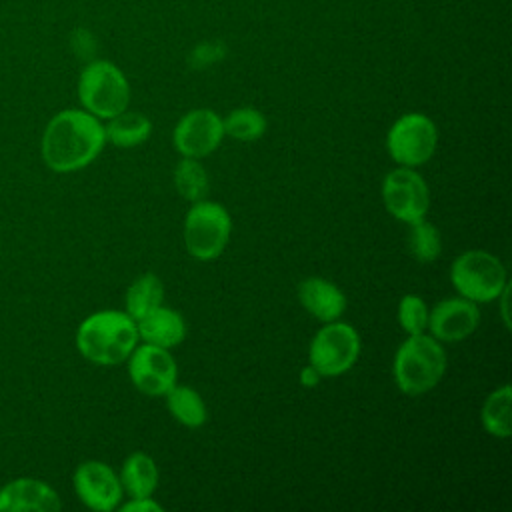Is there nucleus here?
Listing matches in <instances>:
<instances>
[{
  "label": "nucleus",
  "mask_w": 512,
  "mask_h": 512,
  "mask_svg": "<svg viewBox=\"0 0 512 512\" xmlns=\"http://www.w3.org/2000/svg\"><path fill=\"white\" fill-rule=\"evenodd\" d=\"M232 236V216L216 200L192 202L184 214L182 240L188 256L198 262H212L222 256Z\"/></svg>",
  "instance_id": "6"
},
{
  "label": "nucleus",
  "mask_w": 512,
  "mask_h": 512,
  "mask_svg": "<svg viewBox=\"0 0 512 512\" xmlns=\"http://www.w3.org/2000/svg\"><path fill=\"white\" fill-rule=\"evenodd\" d=\"M166 408L170 416L184 428H202L208 420V408L198 390L186 384H174L166 394Z\"/></svg>",
  "instance_id": "19"
},
{
  "label": "nucleus",
  "mask_w": 512,
  "mask_h": 512,
  "mask_svg": "<svg viewBox=\"0 0 512 512\" xmlns=\"http://www.w3.org/2000/svg\"><path fill=\"white\" fill-rule=\"evenodd\" d=\"M224 136L238 142H256L268 130L266 116L254 106H238L222 118Z\"/></svg>",
  "instance_id": "23"
},
{
  "label": "nucleus",
  "mask_w": 512,
  "mask_h": 512,
  "mask_svg": "<svg viewBox=\"0 0 512 512\" xmlns=\"http://www.w3.org/2000/svg\"><path fill=\"white\" fill-rule=\"evenodd\" d=\"M118 476L122 490L128 498L154 496L160 482V470L156 460L142 450H136L124 458Z\"/></svg>",
  "instance_id": "17"
},
{
  "label": "nucleus",
  "mask_w": 512,
  "mask_h": 512,
  "mask_svg": "<svg viewBox=\"0 0 512 512\" xmlns=\"http://www.w3.org/2000/svg\"><path fill=\"white\" fill-rule=\"evenodd\" d=\"M76 498L94 512L118 510L124 490L118 472L102 460H84L72 474Z\"/></svg>",
  "instance_id": "12"
},
{
  "label": "nucleus",
  "mask_w": 512,
  "mask_h": 512,
  "mask_svg": "<svg viewBox=\"0 0 512 512\" xmlns=\"http://www.w3.org/2000/svg\"><path fill=\"white\" fill-rule=\"evenodd\" d=\"M384 210L402 224H412L428 216L432 198L430 188L418 168L396 166L382 180Z\"/></svg>",
  "instance_id": "9"
},
{
  "label": "nucleus",
  "mask_w": 512,
  "mask_h": 512,
  "mask_svg": "<svg viewBox=\"0 0 512 512\" xmlns=\"http://www.w3.org/2000/svg\"><path fill=\"white\" fill-rule=\"evenodd\" d=\"M296 296L300 306L316 318L320 324L340 320L348 308V298L344 290L322 276H308L298 282Z\"/></svg>",
  "instance_id": "15"
},
{
  "label": "nucleus",
  "mask_w": 512,
  "mask_h": 512,
  "mask_svg": "<svg viewBox=\"0 0 512 512\" xmlns=\"http://www.w3.org/2000/svg\"><path fill=\"white\" fill-rule=\"evenodd\" d=\"M388 156L396 166L420 168L430 162L438 148L436 122L424 112L400 114L388 128L384 140Z\"/></svg>",
  "instance_id": "8"
},
{
  "label": "nucleus",
  "mask_w": 512,
  "mask_h": 512,
  "mask_svg": "<svg viewBox=\"0 0 512 512\" xmlns=\"http://www.w3.org/2000/svg\"><path fill=\"white\" fill-rule=\"evenodd\" d=\"M362 340L358 330L340 320L324 322L308 344V364L322 378H336L354 368L360 358Z\"/></svg>",
  "instance_id": "7"
},
{
  "label": "nucleus",
  "mask_w": 512,
  "mask_h": 512,
  "mask_svg": "<svg viewBox=\"0 0 512 512\" xmlns=\"http://www.w3.org/2000/svg\"><path fill=\"white\" fill-rule=\"evenodd\" d=\"M172 180H174L176 192L190 204L204 200L208 196L210 176H208V170L204 168L202 160H198V158L180 156V160L176 162V166L172 170Z\"/></svg>",
  "instance_id": "22"
},
{
  "label": "nucleus",
  "mask_w": 512,
  "mask_h": 512,
  "mask_svg": "<svg viewBox=\"0 0 512 512\" xmlns=\"http://www.w3.org/2000/svg\"><path fill=\"white\" fill-rule=\"evenodd\" d=\"M104 134H106V144H112L122 150L138 148L144 142H148V138L152 136V122L142 112H134L126 108L124 112L106 120Z\"/></svg>",
  "instance_id": "18"
},
{
  "label": "nucleus",
  "mask_w": 512,
  "mask_h": 512,
  "mask_svg": "<svg viewBox=\"0 0 512 512\" xmlns=\"http://www.w3.org/2000/svg\"><path fill=\"white\" fill-rule=\"evenodd\" d=\"M450 284L458 296L474 304H488L510 286V280L504 262L496 254L472 248L452 260Z\"/></svg>",
  "instance_id": "5"
},
{
  "label": "nucleus",
  "mask_w": 512,
  "mask_h": 512,
  "mask_svg": "<svg viewBox=\"0 0 512 512\" xmlns=\"http://www.w3.org/2000/svg\"><path fill=\"white\" fill-rule=\"evenodd\" d=\"M512 388L510 384H502L494 388L482 402L480 408V422L486 434L498 440H506L512 434Z\"/></svg>",
  "instance_id": "20"
},
{
  "label": "nucleus",
  "mask_w": 512,
  "mask_h": 512,
  "mask_svg": "<svg viewBox=\"0 0 512 512\" xmlns=\"http://www.w3.org/2000/svg\"><path fill=\"white\" fill-rule=\"evenodd\" d=\"M106 134L100 118L84 108L56 112L44 126L40 154L44 164L58 174H70L90 166L104 150Z\"/></svg>",
  "instance_id": "1"
},
{
  "label": "nucleus",
  "mask_w": 512,
  "mask_h": 512,
  "mask_svg": "<svg viewBox=\"0 0 512 512\" xmlns=\"http://www.w3.org/2000/svg\"><path fill=\"white\" fill-rule=\"evenodd\" d=\"M164 304V282L154 272H144L136 276L124 294V310L140 320L154 308Z\"/></svg>",
  "instance_id": "21"
},
{
  "label": "nucleus",
  "mask_w": 512,
  "mask_h": 512,
  "mask_svg": "<svg viewBox=\"0 0 512 512\" xmlns=\"http://www.w3.org/2000/svg\"><path fill=\"white\" fill-rule=\"evenodd\" d=\"M480 326V308L462 296L442 298L428 312L426 332L442 344L462 342Z\"/></svg>",
  "instance_id": "13"
},
{
  "label": "nucleus",
  "mask_w": 512,
  "mask_h": 512,
  "mask_svg": "<svg viewBox=\"0 0 512 512\" xmlns=\"http://www.w3.org/2000/svg\"><path fill=\"white\" fill-rule=\"evenodd\" d=\"M224 140L222 116L212 108L188 110L172 130V146L184 158H206Z\"/></svg>",
  "instance_id": "11"
},
{
  "label": "nucleus",
  "mask_w": 512,
  "mask_h": 512,
  "mask_svg": "<svg viewBox=\"0 0 512 512\" xmlns=\"http://www.w3.org/2000/svg\"><path fill=\"white\" fill-rule=\"evenodd\" d=\"M406 244H408L410 256L422 264L436 262L442 254V234L438 226L428 218L408 224Z\"/></svg>",
  "instance_id": "24"
},
{
  "label": "nucleus",
  "mask_w": 512,
  "mask_h": 512,
  "mask_svg": "<svg viewBox=\"0 0 512 512\" xmlns=\"http://www.w3.org/2000/svg\"><path fill=\"white\" fill-rule=\"evenodd\" d=\"M224 54H226V48L222 44H218V42H204V44H198L192 50L190 62L196 68H204V66H210L214 62H218Z\"/></svg>",
  "instance_id": "26"
},
{
  "label": "nucleus",
  "mask_w": 512,
  "mask_h": 512,
  "mask_svg": "<svg viewBox=\"0 0 512 512\" xmlns=\"http://www.w3.org/2000/svg\"><path fill=\"white\" fill-rule=\"evenodd\" d=\"M320 380H322V376L310 364L302 366V370L298 374V382L302 388H316L320 384Z\"/></svg>",
  "instance_id": "28"
},
{
  "label": "nucleus",
  "mask_w": 512,
  "mask_h": 512,
  "mask_svg": "<svg viewBox=\"0 0 512 512\" xmlns=\"http://www.w3.org/2000/svg\"><path fill=\"white\" fill-rule=\"evenodd\" d=\"M136 328H138L140 342L154 344L168 350L180 346L188 334V324L184 316L178 310L164 304H160L158 308H154L152 312L136 320Z\"/></svg>",
  "instance_id": "16"
},
{
  "label": "nucleus",
  "mask_w": 512,
  "mask_h": 512,
  "mask_svg": "<svg viewBox=\"0 0 512 512\" xmlns=\"http://www.w3.org/2000/svg\"><path fill=\"white\" fill-rule=\"evenodd\" d=\"M78 100L80 108L100 120L124 112L130 106V82L126 74L110 60H90L78 76Z\"/></svg>",
  "instance_id": "4"
},
{
  "label": "nucleus",
  "mask_w": 512,
  "mask_h": 512,
  "mask_svg": "<svg viewBox=\"0 0 512 512\" xmlns=\"http://www.w3.org/2000/svg\"><path fill=\"white\" fill-rule=\"evenodd\" d=\"M448 356L444 344L428 332L408 334L394 352L392 378L406 396H422L444 378Z\"/></svg>",
  "instance_id": "3"
},
{
  "label": "nucleus",
  "mask_w": 512,
  "mask_h": 512,
  "mask_svg": "<svg viewBox=\"0 0 512 512\" xmlns=\"http://www.w3.org/2000/svg\"><path fill=\"white\" fill-rule=\"evenodd\" d=\"M76 350L96 366H118L138 346L136 320L126 310H96L76 328Z\"/></svg>",
  "instance_id": "2"
},
{
  "label": "nucleus",
  "mask_w": 512,
  "mask_h": 512,
  "mask_svg": "<svg viewBox=\"0 0 512 512\" xmlns=\"http://www.w3.org/2000/svg\"><path fill=\"white\" fill-rule=\"evenodd\" d=\"M430 306L418 294H404L396 308V320L400 328L408 334H422L428 326Z\"/></svg>",
  "instance_id": "25"
},
{
  "label": "nucleus",
  "mask_w": 512,
  "mask_h": 512,
  "mask_svg": "<svg viewBox=\"0 0 512 512\" xmlns=\"http://www.w3.org/2000/svg\"><path fill=\"white\" fill-rule=\"evenodd\" d=\"M126 364L130 382L144 396L160 398L178 382V364L168 348L138 342Z\"/></svg>",
  "instance_id": "10"
},
{
  "label": "nucleus",
  "mask_w": 512,
  "mask_h": 512,
  "mask_svg": "<svg viewBox=\"0 0 512 512\" xmlns=\"http://www.w3.org/2000/svg\"><path fill=\"white\" fill-rule=\"evenodd\" d=\"M508 294H510V286L508 288H504V292L494 300V302H498L500 304V314H502V322H504V326L506 328H510V316H508Z\"/></svg>",
  "instance_id": "29"
},
{
  "label": "nucleus",
  "mask_w": 512,
  "mask_h": 512,
  "mask_svg": "<svg viewBox=\"0 0 512 512\" xmlns=\"http://www.w3.org/2000/svg\"><path fill=\"white\" fill-rule=\"evenodd\" d=\"M60 494L44 480L22 476L0 488V512H58Z\"/></svg>",
  "instance_id": "14"
},
{
  "label": "nucleus",
  "mask_w": 512,
  "mask_h": 512,
  "mask_svg": "<svg viewBox=\"0 0 512 512\" xmlns=\"http://www.w3.org/2000/svg\"><path fill=\"white\" fill-rule=\"evenodd\" d=\"M120 512H162L164 506L154 496H132L126 502H120Z\"/></svg>",
  "instance_id": "27"
}]
</instances>
